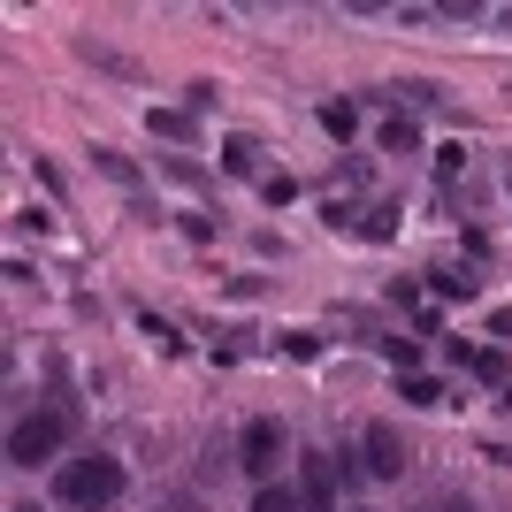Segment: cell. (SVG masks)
Wrapping results in <instances>:
<instances>
[{
	"mask_svg": "<svg viewBox=\"0 0 512 512\" xmlns=\"http://www.w3.org/2000/svg\"><path fill=\"white\" fill-rule=\"evenodd\" d=\"M398 398H406V406H444V383H428V375H406V383H398Z\"/></svg>",
	"mask_w": 512,
	"mask_h": 512,
	"instance_id": "obj_12",
	"label": "cell"
},
{
	"mask_svg": "<svg viewBox=\"0 0 512 512\" xmlns=\"http://www.w3.org/2000/svg\"><path fill=\"white\" fill-rule=\"evenodd\" d=\"M444 512H474V505H467V497H459V505H444Z\"/></svg>",
	"mask_w": 512,
	"mask_h": 512,
	"instance_id": "obj_23",
	"label": "cell"
},
{
	"mask_svg": "<svg viewBox=\"0 0 512 512\" xmlns=\"http://www.w3.org/2000/svg\"><path fill=\"white\" fill-rule=\"evenodd\" d=\"M253 138H230V146H222V169H230V176H253Z\"/></svg>",
	"mask_w": 512,
	"mask_h": 512,
	"instance_id": "obj_15",
	"label": "cell"
},
{
	"mask_svg": "<svg viewBox=\"0 0 512 512\" xmlns=\"http://www.w3.org/2000/svg\"><path fill=\"white\" fill-rule=\"evenodd\" d=\"M283 352H291V360H314L321 337H314V329H283Z\"/></svg>",
	"mask_w": 512,
	"mask_h": 512,
	"instance_id": "obj_18",
	"label": "cell"
},
{
	"mask_svg": "<svg viewBox=\"0 0 512 512\" xmlns=\"http://www.w3.org/2000/svg\"><path fill=\"white\" fill-rule=\"evenodd\" d=\"M360 451H367V474H375V482H398V474H406V436H398V428L390 421H367V436H360Z\"/></svg>",
	"mask_w": 512,
	"mask_h": 512,
	"instance_id": "obj_4",
	"label": "cell"
},
{
	"mask_svg": "<svg viewBox=\"0 0 512 512\" xmlns=\"http://www.w3.org/2000/svg\"><path fill=\"white\" fill-rule=\"evenodd\" d=\"M54 497H62L69 512H107L115 497H123V467H115L107 451H85V459H62V474H54Z\"/></svg>",
	"mask_w": 512,
	"mask_h": 512,
	"instance_id": "obj_1",
	"label": "cell"
},
{
	"mask_svg": "<svg viewBox=\"0 0 512 512\" xmlns=\"http://www.w3.org/2000/svg\"><path fill=\"white\" fill-rule=\"evenodd\" d=\"M360 237H367V245H390V237H398V207H367L360 214Z\"/></svg>",
	"mask_w": 512,
	"mask_h": 512,
	"instance_id": "obj_9",
	"label": "cell"
},
{
	"mask_svg": "<svg viewBox=\"0 0 512 512\" xmlns=\"http://www.w3.org/2000/svg\"><path fill=\"white\" fill-rule=\"evenodd\" d=\"M299 505H306V497L283 490V482H260V490H253V512H299Z\"/></svg>",
	"mask_w": 512,
	"mask_h": 512,
	"instance_id": "obj_10",
	"label": "cell"
},
{
	"mask_svg": "<svg viewBox=\"0 0 512 512\" xmlns=\"http://www.w3.org/2000/svg\"><path fill=\"white\" fill-rule=\"evenodd\" d=\"M428 291H436V299H482V276H474V268H428Z\"/></svg>",
	"mask_w": 512,
	"mask_h": 512,
	"instance_id": "obj_6",
	"label": "cell"
},
{
	"mask_svg": "<svg viewBox=\"0 0 512 512\" xmlns=\"http://www.w3.org/2000/svg\"><path fill=\"white\" fill-rule=\"evenodd\" d=\"M497 406H505V413H512V383H505V390H497Z\"/></svg>",
	"mask_w": 512,
	"mask_h": 512,
	"instance_id": "obj_22",
	"label": "cell"
},
{
	"mask_svg": "<svg viewBox=\"0 0 512 512\" xmlns=\"http://www.w3.org/2000/svg\"><path fill=\"white\" fill-rule=\"evenodd\" d=\"M138 337H153L161 352H184V337H176V329H169L161 314H138Z\"/></svg>",
	"mask_w": 512,
	"mask_h": 512,
	"instance_id": "obj_14",
	"label": "cell"
},
{
	"mask_svg": "<svg viewBox=\"0 0 512 512\" xmlns=\"http://www.w3.org/2000/svg\"><path fill=\"white\" fill-rule=\"evenodd\" d=\"M69 436V413H23L16 428H8V467H39V459H54Z\"/></svg>",
	"mask_w": 512,
	"mask_h": 512,
	"instance_id": "obj_2",
	"label": "cell"
},
{
	"mask_svg": "<svg viewBox=\"0 0 512 512\" xmlns=\"http://www.w3.org/2000/svg\"><path fill=\"white\" fill-rule=\"evenodd\" d=\"M474 375H482V383H497V390L512 383V367H505V352H497V344H490V352H474Z\"/></svg>",
	"mask_w": 512,
	"mask_h": 512,
	"instance_id": "obj_13",
	"label": "cell"
},
{
	"mask_svg": "<svg viewBox=\"0 0 512 512\" xmlns=\"http://www.w3.org/2000/svg\"><path fill=\"white\" fill-rule=\"evenodd\" d=\"M260 199H268V207H291V199H299V184H291V176H260Z\"/></svg>",
	"mask_w": 512,
	"mask_h": 512,
	"instance_id": "obj_17",
	"label": "cell"
},
{
	"mask_svg": "<svg viewBox=\"0 0 512 512\" xmlns=\"http://www.w3.org/2000/svg\"><path fill=\"white\" fill-rule=\"evenodd\" d=\"M497 23H505V31H512V8H505V16H497Z\"/></svg>",
	"mask_w": 512,
	"mask_h": 512,
	"instance_id": "obj_25",
	"label": "cell"
},
{
	"mask_svg": "<svg viewBox=\"0 0 512 512\" xmlns=\"http://www.w3.org/2000/svg\"><path fill=\"white\" fill-rule=\"evenodd\" d=\"M184 237H192V245H214V237H222V222H214V214H184Z\"/></svg>",
	"mask_w": 512,
	"mask_h": 512,
	"instance_id": "obj_19",
	"label": "cell"
},
{
	"mask_svg": "<svg viewBox=\"0 0 512 512\" xmlns=\"http://www.w3.org/2000/svg\"><path fill=\"white\" fill-rule=\"evenodd\" d=\"M153 130H161V138H184V130H192V107H184V115H176V107H161V115H153Z\"/></svg>",
	"mask_w": 512,
	"mask_h": 512,
	"instance_id": "obj_20",
	"label": "cell"
},
{
	"mask_svg": "<svg viewBox=\"0 0 512 512\" xmlns=\"http://www.w3.org/2000/svg\"><path fill=\"white\" fill-rule=\"evenodd\" d=\"M383 153H421V123H413V115H390L383 123Z\"/></svg>",
	"mask_w": 512,
	"mask_h": 512,
	"instance_id": "obj_8",
	"label": "cell"
},
{
	"mask_svg": "<svg viewBox=\"0 0 512 512\" xmlns=\"http://www.w3.org/2000/svg\"><path fill=\"white\" fill-rule=\"evenodd\" d=\"M92 161H100V176H115V184H138V169H130L115 146H92Z\"/></svg>",
	"mask_w": 512,
	"mask_h": 512,
	"instance_id": "obj_16",
	"label": "cell"
},
{
	"mask_svg": "<svg viewBox=\"0 0 512 512\" xmlns=\"http://www.w3.org/2000/svg\"><path fill=\"white\" fill-rule=\"evenodd\" d=\"M283 444H291V436H283L276 413H253V421L237 428V467L253 474V482H268V474H276V459H283Z\"/></svg>",
	"mask_w": 512,
	"mask_h": 512,
	"instance_id": "obj_3",
	"label": "cell"
},
{
	"mask_svg": "<svg viewBox=\"0 0 512 512\" xmlns=\"http://www.w3.org/2000/svg\"><path fill=\"white\" fill-rule=\"evenodd\" d=\"M8 512H39V505H8Z\"/></svg>",
	"mask_w": 512,
	"mask_h": 512,
	"instance_id": "obj_24",
	"label": "cell"
},
{
	"mask_svg": "<svg viewBox=\"0 0 512 512\" xmlns=\"http://www.w3.org/2000/svg\"><path fill=\"white\" fill-rule=\"evenodd\" d=\"M383 360L398 367V375H421V344L413 337H383Z\"/></svg>",
	"mask_w": 512,
	"mask_h": 512,
	"instance_id": "obj_11",
	"label": "cell"
},
{
	"mask_svg": "<svg viewBox=\"0 0 512 512\" xmlns=\"http://www.w3.org/2000/svg\"><path fill=\"white\" fill-rule=\"evenodd\" d=\"M337 482H344L337 459H306V467H299V497H306L314 512H337Z\"/></svg>",
	"mask_w": 512,
	"mask_h": 512,
	"instance_id": "obj_5",
	"label": "cell"
},
{
	"mask_svg": "<svg viewBox=\"0 0 512 512\" xmlns=\"http://www.w3.org/2000/svg\"><path fill=\"white\" fill-rule=\"evenodd\" d=\"M490 337H505V344H512V306H497V314H490Z\"/></svg>",
	"mask_w": 512,
	"mask_h": 512,
	"instance_id": "obj_21",
	"label": "cell"
},
{
	"mask_svg": "<svg viewBox=\"0 0 512 512\" xmlns=\"http://www.w3.org/2000/svg\"><path fill=\"white\" fill-rule=\"evenodd\" d=\"M321 130H329V138L344 146V138L360 130V107H352V100H321Z\"/></svg>",
	"mask_w": 512,
	"mask_h": 512,
	"instance_id": "obj_7",
	"label": "cell"
}]
</instances>
